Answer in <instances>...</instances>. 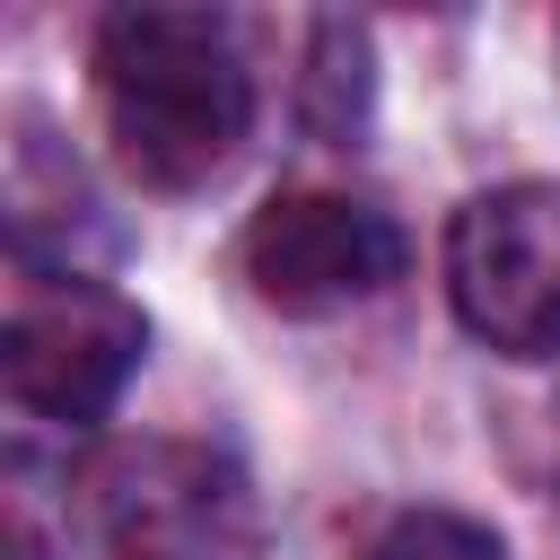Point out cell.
I'll list each match as a JSON object with an SVG mask.
<instances>
[{
	"instance_id": "cell-1",
	"label": "cell",
	"mask_w": 560,
	"mask_h": 560,
	"mask_svg": "<svg viewBox=\"0 0 560 560\" xmlns=\"http://www.w3.org/2000/svg\"><path fill=\"white\" fill-rule=\"evenodd\" d=\"M96 105H105V131L140 184L192 192L236 158L245 122H254V79L236 61L228 18L114 9L96 26Z\"/></svg>"
},
{
	"instance_id": "cell-6",
	"label": "cell",
	"mask_w": 560,
	"mask_h": 560,
	"mask_svg": "<svg viewBox=\"0 0 560 560\" xmlns=\"http://www.w3.org/2000/svg\"><path fill=\"white\" fill-rule=\"evenodd\" d=\"M315 122L324 131H350V114H359V96H368V35L350 26V18H324L315 26Z\"/></svg>"
},
{
	"instance_id": "cell-3",
	"label": "cell",
	"mask_w": 560,
	"mask_h": 560,
	"mask_svg": "<svg viewBox=\"0 0 560 560\" xmlns=\"http://www.w3.org/2000/svg\"><path fill=\"white\" fill-rule=\"evenodd\" d=\"M446 298L499 359H560V184H499L446 219Z\"/></svg>"
},
{
	"instance_id": "cell-5",
	"label": "cell",
	"mask_w": 560,
	"mask_h": 560,
	"mask_svg": "<svg viewBox=\"0 0 560 560\" xmlns=\"http://www.w3.org/2000/svg\"><path fill=\"white\" fill-rule=\"evenodd\" d=\"M245 280L280 315H332L402 280V228L341 192H280L245 228Z\"/></svg>"
},
{
	"instance_id": "cell-4",
	"label": "cell",
	"mask_w": 560,
	"mask_h": 560,
	"mask_svg": "<svg viewBox=\"0 0 560 560\" xmlns=\"http://www.w3.org/2000/svg\"><path fill=\"white\" fill-rule=\"evenodd\" d=\"M140 350H149V324H140V306L122 289L79 280V271H18L9 332H0V368H9L18 411L96 420V411H114Z\"/></svg>"
},
{
	"instance_id": "cell-2",
	"label": "cell",
	"mask_w": 560,
	"mask_h": 560,
	"mask_svg": "<svg viewBox=\"0 0 560 560\" xmlns=\"http://www.w3.org/2000/svg\"><path fill=\"white\" fill-rule=\"evenodd\" d=\"M105 560H262V499L201 438H140L88 472Z\"/></svg>"
},
{
	"instance_id": "cell-7",
	"label": "cell",
	"mask_w": 560,
	"mask_h": 560,
	"mask_svg": "<svg viewBox=\"0 0 560 560\" xmlns=\"http://www.w3.org/2000/svg\"><path fill=\"white\" fill-rule=\"evenodd\" d=\"M376 560H508L472 516H446V508H420V516H402L385 542H376Z\"/></svg>"
}]
</instances>
